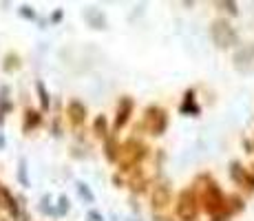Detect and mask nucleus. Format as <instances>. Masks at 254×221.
<instances>
[{"label":"nucleus","mask_w":254,"mask_h":221,"mask_svg":"<svg viewBox=\"0 0 254 221\" xmlns=\"http://www.w3.org/2000/svg\"><path fill=\"white\" fill-rule=\"evenodd\" d=\"M179 215H182L184 219L194 217V208H192V193H190V190H186V193L182 195V206H179Z\"/></svg>","instance_id":"f257e3e1"},{"label":"nucleus","mask_w":254,"mask_h":221,"mask_svg":"<svg viewBox=\"0 0 254 221\" xmlns=\"http://www.w3.org/2000/svg\"><path fill=\"white\" fill-rule=\"evenodd\" d=\"M166 199H168V193H166V190H159V193L153 197V201H157V206H164Z\"/></svg>","instance_id":"f03ea898"}]
</instances>
